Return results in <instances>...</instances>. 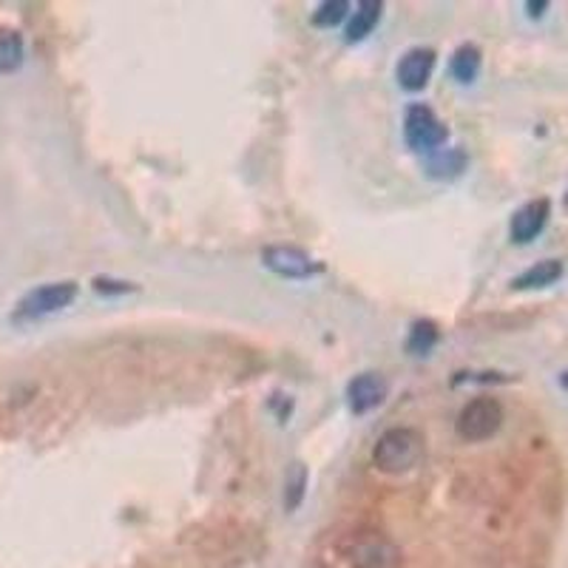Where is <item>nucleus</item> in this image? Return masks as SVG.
<instances>
[{
    "label": "nucleus",
    "mask_w": 568,
    "mask_h": 568,
    "mask_svg": "<svg viewBox=\"0 0 568 568\" xmlns=\"http://www.w3.org/2000/svg\"><path fill=\"white\" fill-rule=\"evenodd\" d=\"M423 458V435L412 427H393L379 437L372 449V464L386 474H404Z\"/></svg>",
    "instance_id": "nucleus-1"
},
{
    "label": "nucleus",
    "mask_w": 568,
    "mask_h": 568,
    "mask_svg": "<svg viewBox=\"0 0 568 568\" xmlns=\"http://www.w3.org/2000/svg\"><path fill=\"white\" fill-rule=\"evenodd\" d=\"M503 418L506 416H503L501 402L489 398V395H481V398H472L467 407L460 409L455 430L469 444H481V441H489V437H495L501 432Z\"/></svg>",
    "instance_id": "nucleus-2"
},
{
    "label": "nucleus",
    "mask_w": 568,
    "mask_h": 568,
    "mask_svg": "<svg viewBox=\"0 0 568 568\" xmlns=\"http://www.w3.org/2000/svg\"><path fill=\"white\" fill-rule=\"evenodd\" d=\"M77 299V284L74 282H51L40 284L32 293H26L15 310L17 321H32V319H44V316L58 313L63 307H69Z\"/></svg>",
    "instance_id": "nucleus-3"
},
{
    "label": "nucleus",
    "mask_w": 568,
    "mask_h": 568,
    "mask_svg": "<svg viewBox=\"0 0 568 568\" xmlns=\"http://www.w3.org/2000/svg\"><path fill=\"white\" fill-rule=\"evenodd\" d=\"M404 137H407L412 151L435 153L437 148L446 143L449 132H446V125L435 118V111L432 109H427V106H409L407 118H404Z\"/></svg>",
    "instance_id": "nucleus-4"
},
{
    "label": "nucleus",
    "mask_w": 568,
    "mask_h": 568,
    "mask_svg": "<svg viewBox=\"0 0 568 568\" xmlns=\"http://www.w3.org/2000/svg\"><path fill=\"white\" fill-rule=\"evenodd\" d=\"M262 262L264 268L273 270V273L282 279H310L321 270V264L316 262L313 256L305 254L301 248H293V245H273V248H264Z\"/></svg>",
    "instance_id": "nucleus-5"
},
{
    "label": "nucleus",
    "mask_w": 568,
    "mask_h": 568,
    "mask_svg": "<svg viewBox=\"0 0 568 568\" xmlns=\"http://www.w3.org/2000/svg\"><path fill=\"white\" fill-rule=\"evenodd\" d=\"M548 217H552V202L546 197L532 199V202H526L523 208L515 211L509 222V236L511 242H518V245H529V242L538 239L543 234V227L548 225Z\"/></svg>",
    "instance_id": "nucleus-6"
},
{
    "label": "nucleus",
    "mask_w": 568,
    "mask_h": 568,
    "mask_svg": "<svg viewBox=\"0 0 568 568\" xmlns=\"http://www.w3.org/2000/svg\"><path fill=\"white\" fill-rule=\"evenodd\" d=\"M390 393V384L384 381V375L379 372H361L347 384V404H350V412L356 416H367L375 407H381Z\"/></svg>",
    "instance_id": "nucleus-7"
},
{
    "label": "nucleus",
    "mask_w": 568,
    "mask_h": 568,
    "mask_svg": "<svg viewBox=\"0 0 568 568\" xmlns=\"http://www.w3.org/2000/svg\"><path fill=\"white\" fill-rule=\"evenodd\" d=\"M432 69H435V51L416 46L409 49L402 60H398V69H395V77H398V86L407 88V91H421L432 77Z\"/></svg>",
    "instance_id": "nucleus-8"
},
{
    "label": "nucleus",
    "mask_w": 568,
    "mask_h": 568,
    "mask_svg": "<svg viewBox=\"0 0 568 568\" xmlns=\"http://www.w3.org/2000/svg\"><path fill=\"white\" fill-rule=\"evenodd\" d=\"M353 568H393L398 563V548L384 538H361L350 552Z\"/></svg>",
    "instance_id": "nucleus-9"
},
{
    "label": "nucleus",
    "mask_w": 568,
    "mask_h": 568,
    "mask_svg": "<svg viewBox=\"0 0 568 568\" xmlns=\"http://www.w3.org/2000/svg\"><path fill=\"white\" fill-rule=\"evenodd\" d=\"M560 259H543V262L532 264V268L523 270L520 276L511 279V291H543V287H552V284L560 282Z\"/></svg>",
    "instance_id": "nucleus-10"
},
{
    "label": "nucleus",
    "mask_w": 568,
    "mask_h": 568,
    "mask_svg": "<svg viewBox=\"0 0 568 568\" xmlns=\"http://www.w3.org/2000/svg\"><path fill=\"white\" fill-rule=\"evenodd\" d=\"M381 0H361L353 12L350 23H347V40L350 44H358V40H365L372 29H375V23L381 21Z\"/></svg>",
    "instance_id": "nucleus-11"
},
{
    "label": "nucleus",
    "mask_w": 568,
    "mask_h": 568,
    "mask_svg": "<svg viewBox=\"0 0 568 568\" xmlns=\"http://www.w3.org/2000/svg\"><path fill=\"white\" fill-rule=\"evenodd\" d=\"M23 54H26V46L21 32L0 26V74L17 72L23 66Z\"/></svg>",
    "instance_id": "nucleus-12"
},
{
    "label": "nucleus",
    "mask_w": 568,
    "mask_h": 568,
    "mask_svg": "<svg viewBox=\"0 0 568 568\" xmlns=\"http://www.w3.org/2000/svg\"><path fill=\"white\" fill-rule=\"evenodd\" d=\"M449 72L458 83H474V77L481 74V49L472 44L460 46V49L452 54Z\"/></svg>",
    "instance_id": "nucleus-13"
},
{
    "label": "nucleus",
    "mask_w": 568,
    "mask_h": 568,
    "mask_svg": "<svg viewBox=\"0 0 568 568\" xmlns=\"http://www.w3.org/2000/svg\"><path fill=\"white\" fill-rule=\"evenodd\" d=\"M307 492V469L305 464H293L287 469V478H284V509L296 511L305 501Z\"/></svg>",
    "instance_id": "nucleus-14"
},
{
    "label": "nucleus",
    "mask_w": 568,
    "mask_h": 568,
    "mask_svg": "<svg viewBox=\"0 0 568 568\" xmlns=\"http://www.w3.org/2000/svg\"><path fill=\"white\" fill-rule=\"evenodd\" d=\"M437 344V328L432 321H416L412 330H409V338H407V350L412 356H427Z\"/></svg>",
    "instance_id": "nucleus-15"
},
{
    "label": "nucleus",
    "mask_w": 568,
    "mask_h": 568,
    "mask_svg": "<svg viewBox=\"0 0 568 568\" xmlns=\"http://www.w3.org/2000/svg\"><path fill=\"white\" fill-rule=\"evenodd\" d=\"M347 12H350V3H347V0H328V3H321V7L316 9L313 23L319 29H333V26H338V23L347 17Z\"/></svg>",
    "instance_id": "nucleus-16"
},
{
    "label": "nucleus",
    "mask_w": 568,
    "mask_h": 568,
    "mask_svg": "<svg viewBox=\"0 0 568 568\" xmlns=\"http://www.w3.org/2000/svg\"><path fill=\"white\" fill-rule=\"evenodd\" d=\"M464 168H467V157H464V151H449L446 157L444 153H435L430 162V174L432 176H458Z\"/></svg>",
    "instance_id": "nucleus-17"
},
{
    "label": "nucleus",
    "mask_w": 568,
    "mask_h": 568,
    "mask_svg": "<svg viewBox=\"0 0 568 568\" xmlns=\"http://www.w3.org/2000/svg\"><path fill=\"white\" fill-rule=\"evenodd\" d=\"M95 291L97 293H128L134 291L128 282H114V279H95Z\"/></svg>",
    "instance_id": "nucleus-18"
},
{
    "label": "nucleus",
    "mask_w": 568,
    "mask_h": 568,
    "mask_svg": "<svg viewBox=\"0 0 568 568\" xmlns=\"http://www.w3.org/2000/svg\"><path fill=\"white\" fill-rule=\"evenodd\" d=\"M526 9H529V15H532V17H543L548 12V3H546V0H529V3H526Z\"/></svg>",
    "instance_id": "nucleus-19"
},
{
    "label": "nucleus",
    "mask_w": 568,
    "mask_h": 568,
    "mask_svg": "<svg viewBox=\"0 0 568 568\" xmlns=\"http://www.w3.org/2000/svg\"><path fill=\"white\" fill-rule=\"evenodd\" d=\"M560 386H563V390H568V370L560 375Z\"/></svg>",
    "instance_id": "nucleus-20"
}]
</instances>
